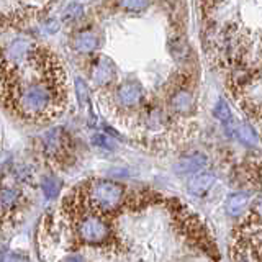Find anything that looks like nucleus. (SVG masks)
I'll return each instance as SVG.
<instances>
[{
	"instance_id": "nucleus-11",
	"label": "nucleus",
	"mask_w": 262,
	"mask_h": 262,
	"mask_svg": "<svg viewBox=\"0 0 262 262\" xmlns=\"http://www.w3.org/2000/svg\"><path fill=\"white\" fill-rule=\"evenodd\" d=\"M98 46V38L94 31H80L76 35L74 38V48L77 49L79 53H84V54H89L95 51Z\"/></svg>"
},
{
	"instance_id": "nucleus-20",
	"label": "nucleus",
	"mask_w": 262,
	"mask_h": 262,
	"mask_svg": "<svg viewBox=\"0 0 262 262\" xmlns=\"http://www.w3.org/2000/svg\"><path fill=\"white\" fill-rule=\"evenodd\" d=\"M92 141L95 146H100V147H105V149H113V144L108 141V139L105 138V135H95L92 138Z\"/></svg>"
},
{
	"instance_id": "nucleus-10",
	"label": "nucleus",
	"mask_w": 262,
	"mask_h": 262,
	"mask_svg": "<svg viewBox=\"0 0 262 262\" xmlns=\"http://www.w3.org/2000/svg\"><path fill=\"white\" fill-rule=\"evenodd\" d=\"M213 182H215V176L211 172H200L188 180V192L195 196H202L210 190Z\"/></svg>"
},
{
	"instance_id": "nucleus-9",
	"label": "nucleus",
	"mask_w": 262,
	"mask_h": 262,
	"mask_svg": "<svg viewBox=\"0 0 262 262\" xmlns=\"http://www.w3.org/2000/svg\"><path fill=\"white\" fill-rule=\"evenodd\" d=\"M169 105L172 112H176L177 115H188L193 112L195 100H193V95L188 92L187 89H179L170 95Z\"/></svg>"
},
{
	"instance_id": "nucleus-18",
	"label": "nucleus",
	"mask_w": 262,
	"mask_h": 262,
	"mask_svg": "<svg viewBox=\"0 0 262 262\" xmlns=\"http://www.w3.org/2000/svg\"><path fill=\"white\" fill-rule=\"evenodd\" d=\"M0 262H30V259L27 254H23V252L7 251L0 254Z\"/></svg>"
},
{
	"instance_id": "nucleus-17",
	"label": "nucleus",
	"mask_w": 262,
	"mask_h": 262,
	"mask_svg": "<svg viewBox=\"0 0 262 262\" xmlns=\"http://www.w3.org/2000/svg\"><path fill=\"white\" fill-rule=\"evenodd\" d=\"M213 113H215V117L218 120H221L223 123H228L229 120H231V110H229V106H228V103L225 100H220L216 103L215 112H213Z\"/></svg>"
},
{
	"instance_id": "nucleus-3",
	"label": "nucleus",
	"mask_w": 262,
	"mask_h": 262,
	"mask_svg": "<svg viewBox=\"0 0 262 262\" xmlns=\"http://www.w3.org/2000/svg\"><path fill=\"white\" fill-rule=\"evenodd\" d=\"M74 216V233L76 239L87 246H108L115 241V233L110 221L103 215L92 211H76Z\"/></svg>"
},
{
	"instance_id": "nucleus-7",
	"label": "nucleus",
	"mask_w": 262,
	"mask_h": 262,
	"mask_svg": "<svg viewBox=\"0 0 262 262\" xmlns=\"http://www.w3.org/2000/svg\"><path fill=\"white\" fill-rule=\"evenodd\" d=\"M23 202V192L18 187L4 185L0 187V215L10 216L20 208Z\"/></svg>"
},
{
	"instance_id": "nucleus-2",
	"label": "nucleus",
	"mask_w": 262,
	"mask_h": 262,
	"mask_svg": "<svg viewBox=\"0 0 262 262\" xmlns=\"http://www.w3.org/2000/svg\"><path fill=\"white\" fill-rule=\"evenodd\" d=\"M76 199L68 196L71 213L92 211L97 215H112L118 211L125 203V185L108 179H92L79 185L77 192L72 193Z\"/></svg>"
},
{
	"instance_id": "nucleus-16",
	"label": "nucleus",
	"mask_w": 262,
	"mask_h": 262,
	"mask_svg": "<svg viewBox=\"0 0 262 262\" xmlns=\"http://www.w3.org/2000/svg\"><path fill=\"white\" fill-rule=\"evenodd\" d=\"M120 4L128 12H141L149 5V0H120Z\"/></svg>"
},
{
	"instance_id": "nucleus-21",
	"label": "nucleus",
	"mask_w": 262,
	"mask_h": 262,
	"mask_svg": "<svg viewBox=\"0 0 262 262\" xmlns=\"http://www.w3.org/2000/svg\"><path fill=\"white\" fill-rule=\"evenodd\" d=\"M62 262H85L84 257L80 256V254H69L68 257H66Z\"/></svg>"
},
{
	"instance_id": "nucleus-6",
	"label": "nucleus",
	"mask_w": 262,
	"mask_h": 262,
	"mask_svg": "<svg viewBox=\"0 0 262 262\" xmlns=\"http://www.w3.org/2000/svg\"><path fill=\"white\" fill-rule=\"evenodd\" d=\"M90 79L95 85H108L117 79V68L115 62L106 56H98L90 68Z\"/></svg>"
},
{
	"instance_id": "nucleus-8",
	"label": "nucleus",
	"mask_w": 262,
	"mask_h": 262,
	"mask_svg": "<svg viewBox=\"0 0 262 262\" xmlns=\"http://www.w3.org/2000/svg\"><path fill=\"white\" fill-rule=\"evenodd\" d=\"M208 159L207 156L202 154V152H193V154H188L185 158H182L180 161H177V164L174 166L176 174H196L200 172L202 169L207 167Z\"/></svg>"
},
{
	"instance_id": "nucleus-19",
	"label": "nucleus",
	"mask_w": 262,
	"mask_h": 262,
	"mask_svg": "<svg viewBox=\"0 0 262 262\" xmlns=\"http://www.w3.org/2000/svg\"><path fill=\"white\" fill-rule=\"evenodd\" d=\"M82 12H84V8H82L80 4H72L68 10L64 12V21H71V20L79 18V16L82 15Z\"/></svg>"
},
{
	"instance_id": "nucleus-12",
	"label": "nucleus",
	"mask_w": 262,
	"mask_h": 262,
	"mask_svg": "<svg viewBox=\"0 0 262 262\" xmlns=\"http://www.w3.org/2000/svg\"><path fill=\"white\" fill-rule=\"evenodd\" d=\"M249 195L248 193H233L229 195V199L226 202V211L229 213L231 216H239L241 213L246 211V208L249 207Z\"/></svg>"
},
{
	"instance_id": "nucleus-13",
	"label": "nucleus",
	"mask_w": 262,
	"mask_h": 262,
	"mask_svg": "<svg viewBox=\"0 0 262 262\" xmlns=\"http://www.w3.org/2000/svg\"><path fill=\"white\" fill-rule=\"evenodd\" d=\"M39 187H41V192H43L46 200H56L61 193L62 180L56 176H46L43 180H41Z\"/></svg>"
},
{
	"instance_id": "nucleus-15",
	"label": "nucleus",
	"mask_w": 262,
	"mask_h": 262,
	"mask_svg": "<svg viewBox=\"0 0 262 262\" xmlns=\"http://www.w3.org/2000/svg\"><path fill=\"white\" fill-rule=\"evenodd\" d=\"M76 97H77L80 108H85L87 103L90 102V95H89V85L85 84V80L82 77L76 79Z\"/></svg>"
},
{
	"instance_id": "nucleus-14",
	"label": "nucleus",
	"mask_w": 262,
	"mask_h": 262,
	"mask_svg": "<svg viewBox=\"0 0 262 262\" xmlns=\"http://www.w3.org/2000/svg\"><path fill=\"white\" fill-rule=\"evenodd\" d=\"M237 138L248 146H256L259 143V138L256 135V131L251 128V125H246V123L237 126Z\"/></svg>"
},
{
	"instance_id": "nucleus-5",
	"label": "nucleus",
	"mask_w": 262,
	"mask_h": 262,
	"mask_svg": "<svg viewBox=\"0 0 262 262\" xmlns=\"http://www.w3.org/2000/svg\"><path fill=\"white\" fill-rule=\"evenodd\" d=\"M144 89L136 80H126L115 90V98L121 108H135L143 102Z\"/></svg>"
},
{
	"instance_id": "nucleus-1",
	"label": "nucleus",
	"mask_w": 262,
	"mask_h": 262,
	"mask_svg": "<svg viewBox=\"0 0 262 262\" xmlns=\"http://www.w3.org/2000/svg\"><path fill=\"white\" fill-rule=\"evenodd\" d=\"M0 100L20 118L46 121L66 103V74L51 51L33 46L18 61L0 56Z\"/></svg>"
},
{
	"instance_id": "nucleus-4",
	"label": "nucleus",
	"mask_w": 262,
	"mask_h": 262,
	"mask_svg": "<svg viewBox=\"0 0 262 262\" xmlns=\"http://www.w3.org/2000/svg\"><path fill=\"white\" fill-rule=\"evenodd\" d=\"M41 151L48 161H62L68 151V138L62 128H51L41 135Z\"/></svg>"
}]
</instances>
